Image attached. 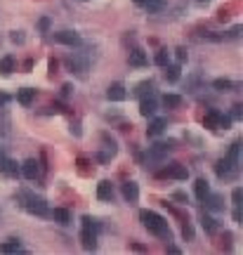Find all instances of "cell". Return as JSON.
I'll use <instances>...</instances> for the list:
<instances>
[{
    "instance_id": "7",
    "label": "cell",
    "mask_w": 243,
    "mask_h": 255,
    "mask_svg": "<svg viewBox=\"0 0 243 255\" xmlns=\"http://www.w3.org/2000/svg\"><path fill=\"white\" fill-rule=\"evenodd\" d=\"M21 175L26 177V180H36L38 175H40V166H38V161L36 159H26L21 163Z\"/></svg>"
},
{
    "instance_id": "48",
    "label": "cell",
    "mask_w": 243,
    "mask_h": 255,
    "mask_svg": "<svg viewBox=\"0 0 243 255\" xmlns=\"http://www.w3.org/2000/svg\"><path fill=\"white\" fill-rule=\"evenodd\" d=\"M199 2H208V0H199Z\"/></svg>"
},
{
    "instance_id": "8",
    "label": "cell",
    "mask_w": 243,
    "mask_h": 255,
    "mask_svg": "<svg viewBox=\"0 0 243 255\" xmlns=\"http://www.w3.org/2000/svg\"><path fill=\"white\" fill-rule=\"evenodd\" d=\"M156 106H159L156 95L142 97V99H139V114H142V116H154V114H156Z\"/></svg>"
},
{
    "instance_id": "11",
    "label": "cell",
    "mask_w": 243,
    "mask_h": 255,
    "mask_svg": "<svg viewBox=\"0 0 243 255\" xmlns=\"http://www.w3.org/2000/svg\"><path fill=\"white\" fill-rule=\"evenodd\" d=\"M224 199L220 196V194H208L205 199H203V203H205V211L210 212H224Z\"/></svg>"
},
{
    "instance_id": "22",
    "label": "cell",
    "mask_w": 243,
    "mask_h": 255,
    "mask_svg": "<svg viewBox=\"0 0 243 255\" xmlns=\"http://www.w3.org/2000/svg\"><path fill=\"white\" fill-rule=\"evenodd\" d=\"M201 224H203V229H205L208 234L217 232V220H215L212 215H208V212H203V215H201Z\"/></svg>"
},
{
    "instance_id": "41",
    "label": "cell",
    "mask_w": 243,
    "mask_h": 255,
    "mask_svg": "<svg viewBox=\"0 0 243 255\" xmlns=\"http://www.w3.org/2000/svg\"><path fill=\"white\" fill-rule=\"evenodd\" d=\"M12 102V97L10 95H5V92H0V109H2V106H7Z\"/></svg>"
},
{
    "instance_id": "31",
    "label": "cell",
    "mask_w": 243,
    "mask_h": 255,
    "mask_svg": "<svg viewBox=\"0 0 243 255\" xmlns=\"http://www.w3.org/2000/svg\"><path fill=\"white\" fill-rule=\"evenodd\" d=\"M154 62L159 64V66L170 64V52H168V50H159V52H156V57H154Z\"/></svg>"
},
{
    "instance_id": "28",
    "label": "cell",
    "mask_w": 243,
    "mask_h": 255,
    "mask_svg": "<svg viewBox=\"0 0 243 255\" xmlns=\"http://www.w3.org/2000/svg\"><path fill=\"white\" fill-rule=\"evenodd\" d=\"M212 87H215V90H220V92H227V90H232L234 87V83L229 81V78H217V81L212 83Z\"/></svg>"
},
{
    "instance_id": "10",
    "label": "cell",
    "mask_w": 243,
    "mask_h": 255,
    "mask_svg": "<svg viewBox=\"0 0 243 255\" xmlns=\"http://www.w3.org/2000/svg\"><path fill=\"white\" fill-rule=\"evenodd\" d=\"M0 172H2L5 177H17V175H19V166L2 154V156H0Z\"/></svg>"
},
{
    "instance_id": "45",
    "label": "cell",
    "mask_w": 243,
    "mask_h": 255,
    "mask_svg": "<svg viewBox=\"0 0 243 255\" xmlns=\"http://www.w3.org/2000/svg\"><path fill=\"white\" fill-rule=\"evenodd\" d=\"M130 248H132V251H139V253H142V251H147L144 246H139V244H130Z\"/></svg>"
},
{
    "instance_id": "47",
    "label": "cell",
    "mask_w": 243,
    "mask_h": 255,
    "mask_svg": "<svg viewBox=\"0 0 243 255\" xmlns=\"http://www.w3.org/2000/svg\"><path fill=\"white\" fill-rule=\"evenodd\" d=\"M132 2H137V5H144V0H132Z\"/></svg>"
},
{
    "instance_id": "35",
    "label": "cell",
    "mask_w": 243,
    "mask_h": 255,
    "mask_svg": "<svg viewBox=\"0 0 243 255\" xmlns=\"http://www.w3.org/2000/svg\"><path fill=\"white\" fill-rule=\"evenodd\" d=\"M217 128H222V130H229V128H232V116H222V114H220Z\"/></svg>"
},
{
    "instance_id": "39",
    "label": "cell",
    "mask_w": 243,
    "mask_h": 255,
    "mask_svg": "<svg viewBox=\"0 0 243 255\" xmlns=\"http://www.w3.org/2000/svg\"><path fill=\"white\" fill-rule=\"evenodd\" d=\"M38 29H40L42 33H47V31H50V19H47V17L38 19Z\"/></svg>"
},
{
    "instance_id": "24",
    "label": "cell",
    "mask_w": 243,
    "mask_h": 255,
    "mask_svg": "<svg viewBox=\"0 0 243 255\" xmlns=\"http://www.w3.org/2000/svg\"><path fill=\"white\" fill-rule=\"evenodd\" d=\"M182 104V97L175 95V92H165L163 95V106H168V109H177Z\"/></svg>"
},
{
    "instance_id": "3",
    "label": "cell",
    "mask_w": 243,
    "mask_h": 255,
    "mask_svg": "<svg viewBox=\"0 0 243 255\" xmlns=\"http://www.w3.org/2000/svg\"><path fill=\"white\" fill-rule=\"evenodd\" d=\"M66 66H69V71H74V74H78V76H85L87 69H90V59H87L83 52H74L66 57Z\"/></svg>"
},
{
    "instance_id": "40",
    "label": "cell",
    "mask_w": 243,
    "mask_h": 255,
    "mask_svg": "<svg viewBox=\"0 0 243 255\" xmlns=\"http://www.w3.org/2000/svg\"><path fill=\"white\" fill-rule=\"evenodd\" d=\"M175 57H177V62H187V50H184V47H177V50H175Z\"/></svg>"
},
{
    "instance_id": "2",
    "label": "cell",
    "mask_w": 243,
    "mask_h": 255,
    "mask_svg": "<svg viewBox=\"0 0 243 255\" xmlns=\"http://www.w3.org/2000/svg\"><path fill=\"white\" fill-rule=\"evenodd\" d=\"M17 199H19V203L29 212H31V215H38V217H47V215H50L47 201H45V199H40V196H36L33 191L19 189V191H17Z\"/></svg>"
},
{
    "instance_id": "6",
    "label": "cell",
    "mask_w": 243,
    "mask_h": 255,
    "mask_svg": "<svg viewBox=\"0 0 243 255\" xmlns=\"http://www.w3.org/2000/svg\"><path fill=\"white\" fill-rule=\"evenodd\" d=\"M52 41L59 42V45H81V36L76 31H59V33H52Z\"/></svg>"
},
{
    "instance_id": "42",
    "label": "cell",
    "mask_w": 243,
    "mask_h": 255,
    "mask_svg": "<svg viewBox=\"0 0 243 255\" xmlns=\"http://www.w3.org/2000/svg\"><path fill=\"white\" fill-rule=\"evenodd\" d=\"M234 222H241V206H234Z\"/></svg>"
},
{
    "instance_id": "5",
    "label": "cell",
    "mask_w": 243,
    "mask_h": 255,
    "mask_svg": "<svg viewBox=\"0 0 243 255\" xmlns=\"http://www.w3.org/2000/svg\"><path fill=\"white\" fill-rule=\"evenodd\" d=\"M159 177H172V180H187L189 177V170L187 166H180V163H172L168 168H163L159 172Z\"/></svg>"
},
{
    "instance_id": "32",
    "label": "cell",
    "mask_w": 243,
    "mask_h": 255,
    "mask_svg": "<svg viewBox=\"0 0 243 255\" xmlns=\"http://www.w3.org/2000/svg\"><path fill=\"white\" fill-rule=\"evenodd\" d=\"M0 135H10V118L5 111L0 114Z\"/></svg>"
},
{
    "instance_id": "37",
    "label": "cell",
    "mask_w": 243,
    "mask_h": 255,
    "mask_svg": "<svg viewBox=\"0 0 243 255\" xmlns=\"http://www.w3.org/2000/svg\"><path fill=\"white\" fill-rule=\"evenodd\" d=\"M243 116V106L241 104H234V111H232V121H241Z\"/></svg>"
},
{
    "instance_id": "26",
    "label": "cell",
    "mask_w": 243,
    "mask_h": 255,
    "mask_svg": "<svg viewBox=\"0 0 243 255\" xmlns=\"http://www.w3.org/2000/svg\"><path fill=\"white\" fill-rule=\"evenodd\" d=\"M165 2H168V0H144V7H147L151 14H156V12H161L165 7Z\"/></svg>"
},
{
    "instance_id": "12",
    "label": "cell",
    "mask_w": 243,
    "mask_h": 255,
    "mask_svg": "<svg viewBox=\"0 0 243 255\" xmlns=\"http://www.w3.org/2000/svg\"><path fill=\"white\" fill-rule=\"evenodd\" d=\"M106 97H109L111 102H123V99L127 97L125 85L123 83H111L109 85V90H106Z\"/></svg>"
},
{
    "instance_id": "16",
    "label": "cell",
    "mask_w": 243,
    "mask_h": 255,
    "mask_svg": "<svg viewBox=\"0 0 243 255\" xmlns=\"http://www.w3.org/2000/svg\"><path fill=\"white\" fill-rule=\"evenodd\" d=\"M33 99H36V90L33 87H21L19 92H17V102L21 106H31Z\"/></svg>"
},
{
    "instance_id": "20",
    "label": "cell",
    "mask_w": 243,
    "mask_h": 255,
    "mask_svg": "<svg viewBox=\"0 0 243 255\" xmlns=\"http://www.w3.org/2000/svg\"><path fill=\"white\" fill-rule=\"evenodd\" d=\"M165 69V78H168V83H177L180 81V64H165L163 66Z\"/></svg>"
},
{
    "instance_id": "17",
    "label": "cell",
    "mask_w": 243,
    "mask_h": 255,
    "mask_svg": "<svg viewBox=\"0 0 243 255\" xmlns=\"http://www.w3.org/2000/svg\"><path fill=\"white\" fill-rule=\"evenodd\" d=\"M194 191H196V199H199V201H203V199L210 194V184H208V180H205V177H199V180H196V184H194Z\"/></svg>"
},
{
    "instance_id": "46",
    "label": "cell",
    "mask_w": 243,
    "mask_h": 255,
    "mask_svg": "<svg viewBox=\"0 0 243 255\" xmlns=\"http://www.w3.org/2000/svg\"><path fill=\"white\" fill-rule=\"evenodd\" d=\"M168 253H180V248H177V246H172V244H170V246H168Z\"/></svg>"
},
{
    "instance_id": "19",
    "label": "cell",
    "mask_w": 243,
    "mask_h": 255,
    "mask_svg": "<svg viewBox=\"0 0 243 255\" xmlns=\"http://www.w3.org/2000/svg\"><path fill=\"white\" fill-rule=\"evenodd\" d=\"M50 217L59 224H71V212L66 211V208H54V211H50Z\"/></svg>"
},
{
    "instance_id": "1",
    "label": "cell",
    "mask_w": 243,
    "mask_h": 255,
    "mask_svg": "<svg viewBox=\"0 0 243 255\" xmlns=\"http://www.w3.org/2000/svg\"><path fill=\"white\" fill-rule=\"evenodd\" d=\"M139 220H142V224L147 227L149 232L154 234V236H159V239H165V241H172V232H170L168 222L161 217L159 212L154 211H142L139 212Z\"/></svg>"
},
{
    "instance_id": "33",
    "label": "cell",
    "mask_w": 243,
    "mask_h": 255,
    "mask_svg": "<svg viewBox=\"0 0 243 255\" xmlns=\"http://www.w3.org/2000/svg\"><path fill=\"white\" fill-rule=\"evenodd\" d=\"M199 83H201V74H194L189 81H187V92H196Z\"/></svg>"
},
{
    "instance_id": "18",
    "label": "cell",
    "mask_w": 243,
    "mask_h": 255,
    "mask_svg": "<svg viewBox=\"0 0 243 255\" xmlns=\"http://www.w3.org/2000/svg\"><path fill=\"white\" fill-rule=\"evenodd\" d=\"M165 126H168V121H165V118H156V121H151V126L147 128V135L149 137H159L161 132L165 130Z\"/></svg>"
},
{
    "instance_id": "27",
    "label": "cell",
    "mask_w": 243,
    "mask_h": 255,
    "mask_svg": "<svg viewBox=\"0 0 243 255\" xmlns=\"http://www.w3.org/2000/svg\"><path fill=\"white\" fill-rule=\"evenodd\" d=\"M81 222H83V227H87V229H92V232H102V224L97 222L95 217H90V215H83V220H81Z\"/></svg>"
},
{
    "instance_id": "23",
    "label": "cell",
    "mask_w": 243,
    "mask_h": 255,
    "mask_svg": "<svg viewBox=\"0 0 243 255\" xmlns=\"http://www.w3.org/2000/svg\"><path fill=\"white\" fill-rule=\"evenodd\" d=\"M12 71H14V57H12V54H7V57H2V59H0V74L10 76Z\"/></svg>"
},
{
    "instance_id": "14",
    "label": "cell",
    "mask_w": 243,
    "mask_h": 255,
    "mask_svg": "<svg viewBox=\"0 0 243 255\" xmlns=\"http://www.w3.org/2000/svg\"><path fill=\"white\" fill-rule=\"evenodd\" d=\"M97 199L99 201H111L114 199V184L109 180H102L97 184Z\"/></svg>"
},
{
    "instance_id": "25",
    "label": "cell",
    "mask_w": 243,
    "mask_h": 255,
    "mask_svg": "<svg viewBox=\"0 0 243 255\" xmlns=\"http://www.w3.org/2000/svg\"><path fill=\"white\" fill-rule=\"evenodd\" d=\"M217 121H220V111L210 109V111L205 114V118H203V126L205 128H217Z\"/></svg>"
},
{
    "instance_id": "29",
    "label": "cell",
    "mask_w": 243,
    "mask_h": 255,
    "mask_svg": "<svg viewBox=\"0 0 243 255\" xmlns=\"http://www.w3.org/2000/svg\"><path fill=\"white\" fill-rule=\"evenodd\" d=\"M239 151H241V142H234L232 147H229V151H227V159L232 161V163H236V166H239Z\"/></svg>"
},
{
    "instance_id": "15",
    "label": "cell",
    "mask_w": 243,
    "mask_h": 255,
    "mask_svg": "<svg viewBox=\"0 0 243 255\" xmlns=\"http://www.w3.org/2000/svg\"><path fill=\"white\" fill-rule=\"evenodd\" d=\"M123 199H125L127 203H137V199H139L137 182H125V184H123Z\"/></svg>"
},
{
    "instance_id": "44",
    "label": "cell",
    "mask_w": 243,
    "mask_h": 255,
    "mask_svg": "<svg viewBox=\"0 0 243 255\" xmlns=\"http://www.w3.org/2000/svg\"><path fill=\"white\" fill-rule=\"evenodd\" d=\"M71 132L78 137V135H81V126H78V123H71Z\"/></svg>"
},
{
    "instance_id": "13",
    "label": "cell",
    "mask_w": 243,
    "mask_h": 255,
    "mask_svg": "<svg viewBox=\"0 0 243 255\" xmlns=\"http://www.w3.org/2000/svg\"><path fill=\"white\" fill-rule=\"evenodd\" d=\"M81 244H83L85 251H95L97 248V232L83 227V232H81Z\"/></svg>"
},
{
    "instance_id": "34",
    "label": "cell",
    "mask_w": 243,
    "mask_h": 255,
    "mask_svg": "<svg viewBox=\"0 0 243 255\" xmlns=\"http://www.w3.org/2000/svg\"><path fill=\"white\" fill-rule=\"evenodd\" d=\"M232 201H234V206H241V201H243V189L241 187H236V189L232 191Z\"/></svg>"
},
{
    "instance_id": "21",
    "label": "cell",
    "mask_w": 243,
    "mask_h": 255,
    "mask_svg": "<svg viewBox=\"0 0 243 255\" xmlns=\"http://www.w3.org/2000/svg\"><path fill=\"white\" fill-rule=\"evenodd\" d=\"M154 90H156L154 81H142V83L135 87V95H137V97H147V95H154Z\"/></svg>"
},
{
    "instance_id": "49",
    "label": "cell",
    "mask_w": 243,
    "mask_h": 255,
    "mask_svg": "<svg viewBox=\"0 0 243 255\" xmlns=\"http://www.w3.org/2000/svg\"><path fill=\"white\" fill-rule=\"evenodd\" d=\"M0 156H2V151H0Z\"/></svg>"
},
{
    "instance_id": "9",
    "label": "cell",
    "mask_w": 243,
    "mask_h": 255,
    "mask_svg": "<svg viewBox=\"0 0 243 255\" xmlns=\"http://www.w3.org/2000/svg\"><path fill=\"white\" fill-rule=\"evenodd\" d=\"M127 62H130V66H135V69H142V66H147L149 64V57L144 50H139V47H132L130 50V54H127Z\"/></svg>"
},
{
    "instance_id": "36",
    "label": "cell",
    "mask_w": 243,
    "mask_h": 255,
    "mask_svg": "<svg viewBox=\"0 0 243 255\" xmlns=\"http://www.w3.org/2000/svg\"><path fill=\"white\" fill-rule=\"evenodd\" d=\"M182 236H184V239H194V229H191V224L189 222H184V227H182Z\"/></svg>"
},
{
    "instance_id": "38",
    "label": "cell",
    "mask_w": 243,
    "mask_h": 255,
    "mask_svg": "<svg viewBox=\"0 0 243 255\" xmlns=\"http://www.w3.org/2000/svg\"><path fill=\"white\" fill-rule=\"evenodd\" d=\"M10 41H12V42H17V45H21V42L26 41V38H24V33H21V31H12Z\"/></svg>"
},
{
    "instance_id": "30",
    "label": "cell",
    "mask_w": 243,
    "mask_h": 255,
    "mask_svg": "<svg viewBox=\"0 0 243 255\" xmlns=\"http://www.w3.org/2000/svg\"><path fill=\"white\" fill-rule=\"evenodd\" d=\"M0 251L2 253H19L21 246H19V241H5V244L0 246Z\"/></svg>"
},
{
    "instance_id": "4",
    "label": "cell",
    "mask_w": 243,
    "mask_h": 255,
    "mask_svg": "<svg viewBox=\"0 0 243 255\" xmlns=\"http://www.w3.org/2000/svg\"><path fill=\"white\" fill-rule=\"evenodd\" d=\"M215 172H217V177H220V180H236V175H239V166L232 163V161L224 156V159L217 161Z\"/></svg>"
},
{
    "instance_id": "43",
    "label": "cell",
    "mask_w": 243,
    "mask_h": 255,
    "mask_svg": "<svg viewBox=\"0 0 243 255\" xmlns=\"http://www.w3.org/2000/svg\"><path fill=\"white\" fill-rule=\"evenodd\" d=\"M172 196H175V199H177V201H187V194H184V191H175V194H172Z\"/></svg>"
}]
</instances>
